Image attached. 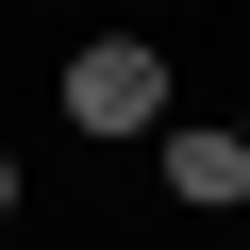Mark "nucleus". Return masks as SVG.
Returning <instances> with one entry per match:
<instances>
[{
	"label": "nucleus",
	"instance_id": "obj_1",
	"mask_svg": "<svg viewBox=\"0 0 250 250\" xmlns=\"http://www.w3.org/2000/svg\"><path fill=\"white\" fill-rule=\"evenodd\" d=\"M50 100H67L83 150H167V134H184V67H167L150 34H83V50L50 67Z\"/></svg>",
	"mask_w": 250,
	"mask_h": 250
},
{
	"label": "nucleus",
	"instance_id": "obj_2",
	"mask_svg": "<svg viewBox=\"0 0 250 250\" xmlns=\"http://www.w3.org/2000/svg\"><path fill=\"white\" fill-rule=\"evenodd\" d=\"M150 200H184V217H233V200H250V134H233V117H184V134L150 150Z\"/></svg>",
	"mask_w": 250,
	"mask_h": 250
},
{
	"label": "nucleus",
	"instance_id": "obj_3",
	"mask_svg": "<svg viewBox=\"0 0 250 250\" xmlns=\"http://www.w3.org/2000/svg\"><path fill=\"white\" fill-rule=\"evenodd\" d=\"M0 217H17V150H0Z\"/></svg>",
	"mask_w": 250,
	"mask_h": 250
},
{
	"label": "nucleus",
	"instance_id": "obj_4",
	"mask_svg": "<svg viewBox=\"0 0 250 250\" xmlns=\"http://www.w3.org/2000/svg\"><path fill=\"white\" fill-rule=\"evenodd\" d=\"M233 134H250V83H233Z\"/></svg>",
	"mask_w": 250,
	"mask_h": 250
}]
</instances>
